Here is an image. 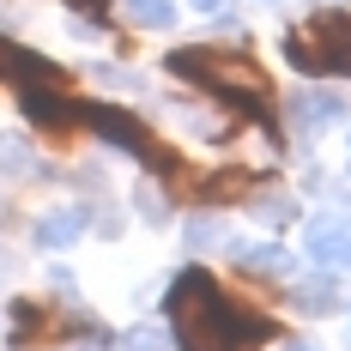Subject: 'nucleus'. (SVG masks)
Masks as SVG:
<instances>
[{
    "label": "nucleus",
    "instance_id": "1",
    "mask_svg": "<svg viewBox=\"0 0 351 351\" xmlns=\"http://www.w3.org/2000/svg\"><path fill=\"white\" fill-rule=\"evenodd\" d=\"M164 309H170L176 351H254V346H267V339L279 333L261 309L237 303L206 267H188V273L170 285Z\"/></svg>",
    "mask_w": 351,
    "mask_h": 351
},
{
    "label": "nucleus",
    "instance_id": "2",
    "mask_svg": "<svg viewBox=\"0 0 351 351\" xmlns=\"http://www.w3.org/2000/svg\"><path fill=\"white\" fill-rule=\"evenodd\" d=\"M164 67H170L176 79L212 91V97H230V104H248V109L273 104V79L254 67L248 55H237V49H206V43H200V49H176Z\"/></svg>",
    "mask_w": 351,
    "mask_h": 351
},
{
    "label": "nucleus",
    "instance_id": "3",
    "mask_svg": "<svg viewBox=\"0 0 351 351\" xmlns=\"http://www.w3.org/2000/svg\"><path fill=\"white\" fill-rule=\"evenodd\" d=\"M285 61L309 79H351V12H315L285 31Z\"/></svg>",
    "mask_w": 351,
    "mask_h": 351
},
{
    "label": "nucleus",
    "instance_id": "4",
    "mask_svg": "<svg viewBox=\"0 0 351 351\" xmlns=\"http://www.w3.org/2000/svg\"><path fill=\"white\" fill-rule=\"evenodd\" d=\"M79 128H91L97 140L121 145V152H134V158H140L145 170H158V176H176V152H170V145H158V140H152V128H145V121H134L128 109L85 104V109H79Z\"/></svg>",
    "mask_w": 351,
    "mask_h": 351
},
{
    "label": "nucleus",
    "instance_id": "5",
    "mask_svg": "<svg viewBox=\"0 0 351 351\" xmlns=\"http://www.w3.org/2000/svg\"><path fill=\"white\" fill-rule=\"evenodd\" d=\"M0 85L36 91V85H67V73L55 67V61H43L36 49H19L12 36H0Z\"/></svg>",
    "mask_w": 351,
    "mask_h": 351
},
{
    "label": "nucleus",
    "instance_id": "6",
    "mask_svg": "<svg viewBox=\"0 0 351 351\" xmlns=\"http://www.w3.org/2000/svg\"><path fill=\"white\" fill-rule=\"evenodd\" d=\"M55 333H67V321L55 315V309H43V303H12V309H6V339H12L19 351L49 346Z\"/></svg>",
    "mask_w": 351,
    "mask_h": 351
},
{
    "label": "nucleus",
    "instance_id": "7",
    "mask_svg": "<svg viewBox=\"0 0 351 351\" xmlns=\"http://www.w3.org/2000/svg\"><path fill=\"white\" fill-rule=\"evenodd\" d=\"M309 261L327 273H351V218H315L309 224Z\"/></svg>",
    "mask_w": 351,
    "mask_h": 351
},
{
    "label": "nucleus",
    "instance_id": "8",
    "mask_svg": "<svg viewBox=\"0 0 351 351\" xmlns=\"http://www.w3.org/2000/svg\"><path fill=\"white\" fill-rule=\"evenodd\" d=\"M291 115H297V128H303V134H321V128L346 121V115H351V104L339 97V91H303V97L291 104Z\"/></svg>",
    "mask_w": 351,
    "mask_h": 351
},
{
    "label": "nucleus",
    "instance_id": "9",
    "mask_svg": "<svg viewBox=\"0 0 351 351\" xmlns=\"http://www.w3.org/2000/svg\"><path fill=\"white\" fill-rule=\"evenodd\" d=\"M85 206H61V212H49V218H36V243L43 248H73L79 237H85Z\"/></svg>",
    "mask_w": 351,
    "mask_h": 351
},
{
    "label": "nucleus",
    "instance_id": "10",
    "mask_svg": "<svg viewBox=\"0 0 351 351\" xmlns=\"http://www.w3.org/2000/svg\"><path fill=\"white\" fill-rule=\"evenodd\" d=\"M237 267L243 273H267V279H285L291 273V254L279 243H237Z\"/></svg>",
    "mask_w": 351,
    "mask_h": 351
},
{
    "label": "nucleus",
    "instance_id": "11",
    "mask_svg": "<svg viewBox=\"0 0 351 351\" xmlns=\"http://www.w3.org/2000/svg\"><path fill=\"white\" fill-rule=\"evenodd\" d=\"M297 303H303V315H333V309H339V285H333V273L303 279L297 285Z\"/></svg>",
    "mask_w": 351,
    "mask_h": 351
},
{
    "label": "nucleus",
    "instance_id": "12",
    "mask_svg": "<svg viewBox=\"0 0 351 351\" xmlns=\"http://www.w3.org/2000/svg\"><path fill=\"white\" fill-rule=\"evenodd\" d=\"M248 182H254L248 170H224V176L194 182V194H200V200H237V194H248Z\"/></svg>",
    "mask_w": 351,
    "mask_h": 351
},
{
    "label": "nucleus",
    "instance_id": "13",
    "mask_svg": "<svg viewBox=\"0 0 351 351\" xmlns=\"http://www.w3.org/2000/svg\"><path fill=\"white\" fill-rule=\"evenodd\" d=\"M128 19L145 31H164V25H176V0H128Z\"/></svg>",
    "mask_w": 351,
    "mask_h": 351
},
{
    "label": "nucleus",
    "instance_id": "14",
    "mask_svg": "<svg viewBox=\"0 0 351 351\" xmlns=\"http://www.w3.org/2000/svg\"><path fill=\"white\" fill-rule=\"evenodd\" d=\"M25 170H31V145L6 134V140H0V176H25Z\"/></svg>",
    "mask_w": 351,
    "mask_h": 351
},
{
    "label": "nucleus",
    "instance_id": "15",
    "mask_svg": "<svg viewBox=\"0 0 351 351\" xmlns=\"http://www.w3.org/2000/svg\"><path fill=\"white\" fill-rule=\"evenodd\" d=\"M134 200H140L145 224H164V200H158V188H145V182H140V194H134Z\"/></svg>",
    "mask_w": 351,
    "mask_h": 351
},
{
    "label": "nucleus",
    "instance_id": "16",
    "mask_svg": "<svg viewBox=\"0 0 351 351\" xmlns=\"http://www.w3.org/2000/svg\"><path fill=\"white\" fill-rule=\"evenodd\" d=\"M188 243H194V248H206V243H218V224H194V230H188Z\"/></svg>",
    "mask_w": 351,
    "mask_h": 351
},
{
    "label": "nucleus",
    "instance_id": "17",
    "mask_svg": "<svg viewBox=\"0 0 351 351\" xmlns=\"http://www.w3.org/2000/svg\"><path fill=\"white\" fill-rule=\"evenodd\" d=\"M67 6H85V12H104L109 0H67Z\"/></svg>",
    "mask_w": 351,
    "mask_h": 351
},
{
    "label": "nucleus",
    "instance_id": "18",
    "mask_svg": "<svg viewBox=\"0 0 351 351\" xmlns=\"http://www.w3.org/2000/svg\"><path fill=\"white\" fill-rule=\"evenodd\" d=\"M291 351H315V346H291Z\"/></svg>",
    "mask_w": 351,
    "mask_h": 351
}]
</instances>
